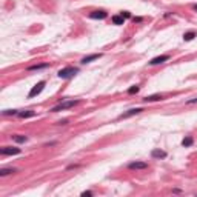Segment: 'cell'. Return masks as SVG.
<instances>
[{"mask_svg":"<svg viewBox=\"0 0 197 197\" xmlns=\"http://www.w3.org/2000/svg\"><path fill=\"white\" fill-rule=\"evenodd\" d=\"M79 73V69L77 68H73V66H66V68H62V69L57 73V75L60 79H69V77H73V75H75Z\"/></svg>","mask_w":197,"mask_h":197,"instance_id":"obj_1","label":"cell"},{"mask_svg":"<svg viewBox=\"0 0 197 197\" xmlns=\"http://www.w3.org/2000/svg\"><path fill=\"white\" fill-rule=\"evenodd\" d=\"M75 105H79V100H66V102H63V103H59L57 106H54L51 111L52 112H59V111H62V109L73 108V106H75Z\"/></svg>","mask_w":197,"mask_h":197,"instance_id":"obj_2","label":"cell"},{"mask_svg":"<svg viewBox=\"0 0 197 197\" xmlns=\"http://www.w3.org/2000/svg\"><path fill=\"white\" fill-rule=\"evenodd\" d=\"M45 85H46V82H45V80H42V82L37 83V85H34V88L29 91V94H28V98H34L36 96H39L42 91L45 89Z\"/></svg>","mask_w":197,"mask_h":197,"instance_id":"obj_3","label":"cell"},{"mask_svg":"<svg viewBox=\"0 0 197 197\" xmlns=\"http://www.w3.org/2000/svg\"><path fill=\"white\" fill-rule=\"evenodd\" d=\"M20 153H22L20 148H14V146H3L0 149L2 156H16V154H20Z\"/></svg>","mask_w":197,"mask_h":197,"instance_id":"obj_4","label":"cell"},{"mask_svg":"<svg viewBox=\"0 0 197 197\" xmlns=\"http://www.w3.org/2000/svg\"><path fill=\"white\" fill-rule=\"evenodd\" d=\"M106 17H108L106 11H93V13H89V19H96V20H103Z\"/></svg>","mask_w":197,"mask_h":197,"instance_id":"obj_5","label":"cell"},{"mask_svg":"<svg viewBox=\"0 0 197 197\" xmlns=\"http://www.w3.org/2000/svg\"><path fill=\"white\" fill-rule=\"evenodd\" d=\"M142 111H143V108H132V109H130V111H126V112H123V114H120L119 119H128V117H131V116L140 114Z\"/></svg>","mask_w":197,"mask_h":197,"instance_id":"obj_6","label":"cell"},{"mask_svg":"<svg viewBox=\"0 0 197 197\" xmlns=\"http://www.w3.org/2000/svg\"><path fill=\"white\" fill-rule=\"evenodd\" d=\"M128 168L130 169H146L148 163L146 162H131V163L128 165Z\"/></svg>","mask_w":197,"mask_h":197,"instance_id":"obj_7","label":"cell"},{"mask_svg":"<svg viewBox=\"0 0 197 197\" xmlns=\"http://www.w3.org/2000/svg\"><path fill=\"white\" fill-rule=\"evenodd\" d=\"M169 60V56H159V57H154L153 60L149 62V65H160V63H165Z\"/></svg>","mask_w":197,"mask_h":197,"instance_id":"obj_8","label":"cell"},{"mask_svg":"<svg viewBox=\"0 0 197 197\" xmlns=\"http://www.w3.org/2000/svg\"><path fill=\"white\" fill-rule=\"evenodd\" d=\"M166 156H168V154H166L163 149H159V148H156V149L151 151V157H153V159H165Z\"/></svg>","mask_w":197,"mask_h":197,"instance_id":"obj_9","label":"cell"},{"mask_svg":"<svg viewBox=\"0 0 197 197\" xmlns=\"http://www.w3.org/2000/svg\"><path fill=\"white\" fill-rule=\"evenodd\" d=\"M102 57V54L98 52V54H89V56H86V57H83L80 62L83 63V65H86V63H89V62H93V60H97V59H100Z\"/></svg>","mask_w":197,"mask_h":197,"instance_id":"obj_10","label":"cell"},{"mask_svg":"<svg viewBox=\"0 0 197 197\" xmlns=\"http://www.w3.org/2000/svg\"><path fill=\"white\" fill-rule=\"evenodd\" d=\"M45 68H49V63H42V65H31V66H28V71H40V69H45Z\"/></svg>","mask_w":197,"mask_h":197,"instance_id":"obj_11","label":"cell"},{"mask_svg":"<svg viewBox=\"0 0 197 197\" xmlns=\"http://www.w3.org/2000/svg\"><path fill=\"white\" fill-rule=\"evenodd\" d=\"M17 116L20 117V119H29V117L36 116V111H20Z\"/></svg>","mask_w":197,"mask_h":197,"instance_id":"obj_12","label":"cell"},{"mask_svg":"<svg viewBox=\"0 0 197 197\" xmlns=\"http://www.w3.org/2000/svg\"><path fill=\"white\" fill-rule=\"evenodd\" d=\"M111 20H112V23H114V25H123L125 23V17L122 16V14H120V16H112Z\"/></svg>","mask_w":197,"mask_h":197,"instance_id":"obj_13","label":"cell"},{"mask_svg":"<svg viewBox=\"0 0 197 197\" xmlns=\"http://www.w3.org/2000/svg\"><path fill=\"white\" fill-rule=\"evenodd\" d=\"M162 98L163 97H162L160 94H153V96H146L143 100L145 102H157V100H162Z\"/></svg>","mask_w":197,"mask_h":197,"instance_id":"obj_14","label":"cell"},{"mask_svg":"<svg viewBox=\"0 0 197 197\" xmlns=\"http://www.w3.org/2000/svg\"><path fill=\"white\" fill-rule=\"evenodd\" d=\"M194 37H196V31H188V32L183 34V40L185 42H191Z\"/></svg>","mask_w":197,"mask_h":197,"instance_id":"obj_15","label":"cell"},{"mask_svg":"<svg viewBox=\"0 0 197 197\" xmlns=\"http://www.w3.org/2000/svg\"><path fill=\"white\" fill-rule=\"evenodd\" d=\"M16 171H17V169H14V168H2V169H0V176L5 177V176L13 174V173H16Z\"/></svg>","mask_w":197,"mask_h":197,"instance_id":"obj_16","label":"cell"},{"mask_svg":"<svg viewBox=\"0 0 197 197\" xmlns=\"http://www.w3.org/2000/svg\"><path fill=\"white\" fill-rule=\"evenodd\" d=\"M13 140H14V142H17V143H25L26 140H28V137H26V136L19 134V136H13Z\"/></svg>","mask_w":197,"mask_h":197,"instance_id":"obj_17","label":"cell"},{"mask_svg":"<svg viewBox=\"0 0 197 197\" xmlns=\"http://www.w3.org/2000/svg\"><path fill=\"white\" fill-rule=\"evenodd\" d=\"M192 143H194V140H192L191 136H188V137H185L183 140H182V145H183L185 148H188V146H191Z\"/></svg>","mask_w":197,"mask_h":197,"instance_id":"obj_18","label":"cell"},{"mask_svg":"<svg viewBox=\"0 0 197 197\" xmlns=\"http://www.w3.org/2000/svg\"><path fill=\"white\" fill-rule=\"evenodd\" d=\"M140 91V86H137V85H134V86H131L130 89H128V94H137Z\"/></svg>","mask_w":197,"mask_h":197,"instance_id":"obj_19","label":"cell"},{"mask_svg":"<svg viewBox=\"0 0 197 197\" xmlns=\"http://www.w3.org/2000/svg\"><path fill=\"white\" fill-rule=\"evenodd\" d=\"M3 114H5V116H11V114H19V111H17V109H6V111H3Z\"/></svg>","mask_w":197,"mask_h":197,"instance_id":"obj_20","label":"cell"},{"mask_svg":"<svg viewBox=\"0 0 197 197\" xmlns=\"http://www.w3.org/2000/svg\"><path fill=\"white\" fill-rule=\"evenodd\" d=\"M122 16H123L125 19H130V17H131V14L128 13V11H123V13H122Z\"/></svg>","mask_w":197,"mask_h":197,"instance_id":"obj_21","label":"cell"},{"mask_svg":"<svg viewBox=\"0 0 197 197\" xmlns=\"http://www.w3.org/2000/svg\"><path fill=\"white\" fill-rule=\"evenodd\" d=\"M132 20H134V22H137V23H140V22H142L143 19H142V17H132Z\"/></svg>","mask_w":197,"mask_h":197,"instance_id":"obj_22","label":"cell"},{"mask_svg":"<svg viewBox=\"0 0 197 197\" xmlns=\"http://www.w3.org/2000/svg\"><path fill=\"white\" fill-rule=\"evenodd\" d=\"M82 196H93V192H91V191H83Z\"/></svg>","mask_w":197,"mask_h":197,"instance_id":"obj_23","label":"cell"},{"mask_svg":"<svg viewBox=\"0 0 197 197\" xmlns=\"http://www.w3.org/2000/svg\"><path fill=\"white\" fill-rule=\"evenodd\" d=\"M59 125H66L68 123V119H65V120H60V122H57Z\"/></svg>","mask_w":197,"mask_h":197,"instance_id":"obj_24","label":"cell"},{"mask_svg":"<svg viewBox=\"0 0 197 197\" xmlns=\"http://www.w3.org/2000/svg\"><path fill=\"white\" fill-rule=\"evenodd\" d=\"M188 103H197V97L196 98H191V100H188Z\"/></svg>","mask_w":197,"mask_h":197,"instance_id":"obj_25","label":"cell"},{"mask_svg":"<svg viewBox=\"0 0 197 197\" xmlns=\"http://www.w3.org/2000/svg\"><path fill=\"white\" fill-rule=\"evenodd\" d=\"M192 8H194V11H197V5H194V6H192Z\"/></svg>","mask_w":197,"mask_h":197,"instance_id":"obj_26","label":"cell"}]
</instances>
